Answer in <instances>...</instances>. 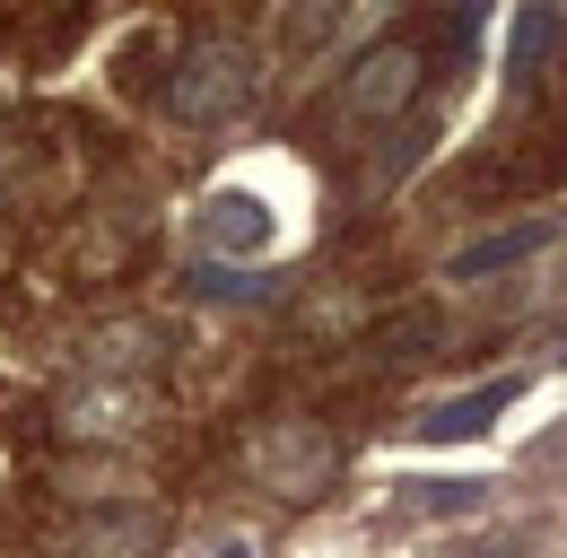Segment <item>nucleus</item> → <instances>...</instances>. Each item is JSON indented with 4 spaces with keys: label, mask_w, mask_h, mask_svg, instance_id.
<instances>
[{
    "label": "nucleus",
    "mask_w": 567,
    "mask_h": 558,
    "mask_svg": "<svg viewBox=\"0 0 567 558\" xmlns=\"http://www.w3.org/2000/svg\"><path fill=\"white\" fill-rule=\"evenodd\" d=\"M148 418H157V393L141 375H87L79 393H62V436L71 445H132Z\"/></svg>",
    "instance_id": "obj_2"
},
{
    "label": "nucleus",
    "mask_w": 567,
    "mask_h": 558,
    "mask_svg": "<svg viewBox=\"0 0 567 558\" xmlns=\"http://www.w3.org/2000/svg\"><path fill=\"white\" fill-rule=\"evenodd\" d=\"M559 366H567V349H559Z\"/></svg>",
    "instance_id": "obj_14"
},
{
    "label": "nucleus",
    "mask_w": 567,
    "mask_h": 558,
    "mask_svg": "<svg viewBox=\"0 0 567 558\" xmlns=\"http://www.w3.org/2000/svg\"><path fill=\"white\" fill-rule=\"evenodd\" d=\"M245 96H254V44H236V35L193 44L184 70H175V87H166V105L184 123H227V114H245Z\"/></svg>",
    "instance_id": "obj_1"
},
{
    "label": "nucleus",
    "mask_w": 567,
    "mask_h": 558,
    "mask_svg": "<svg viewBox=\"0 0 567 558\" xmlns=\"http://www.w3.org/2000/svg\"><path fill=\"white\" fill-rule=\"evenodd\" d=\"M550 245V218H524V227H497V236H481V245H463L454 262H445V279H489V271H515L524 254H542Z\"/></svg>",
    "instance_id": "obj_8"
},
{
    "label": "nucleus",
    "mask_w": 567,
    "mask_h": 558,
    "mask_svg": "<svg viewBox=\"0 0 567 558\" xmlns=\"http://www.w3.org/2000/svg\"><path fill=\"white\" fill-rule=\"evenodd\" d=\"M515 375H489V384H472V393H445V402H427L420 418H411V436L420 445H472L481 427H497V411H515Z\"/></svg>",
    "instance_id": "obj_6"
},
{
    "label": "nucleus",
    "mask_w": 567,
    "mask_h": 558,
    "mask_svg": "<svg viewBox=\"0 0 567 558\" xmlns=\"http://www.w3.org/2000/svg\"><path fill=\"white\" fill-rule=\"evenodd\" d=\"M350 9H358V0H288V9H280V35H271V44H280V62H315V53L341 35V18H350Z\"/></svg>",
    "instance_id": "obj_9"
},
{
    "label": "nucleus",
    "mask_w": 567,
    "mask_h": 558,
    "mask_svg": "<svg viewBox=\"0 0 567 558\" xmlns=\"http://www.w3.org/2000/svg\"><path fill=\"white\" fill-rule=\"evenodd\" d=\"M79 358H87L96 375H148V366H157V332H148V323H96V332L79 341Z\"/></svg>",
    "instance_id": "obj_10"
},
{
    "label": "nucleus",
    "mask_w": 567,
    "mask_h": 558,
    "mask_svg": "<svg viewBox=\"0 0 567 558\" xmlns=\"http://www.w3.org/2000/svg\"><path fill=\"white\" fill-rule=\"evenodd\" d=\"M427 79V53L411 35H384V44H367L358 70L341 79V105H350L358 123H384V114H411V96H420Z\"/></svg>",
    "instance_id": "obj_3"
},
{
    "label": "nucleus",
    "mask_w": 567,
    "mask_h": 558,
    "mask_svg": "<svg viewBox=\"0 0 567 558\" xmlns=\"http://www.w3.org/2000/svg\"><path fill=\"white\" fill-rule=\"evenodd\" d=\"M271 245H280V209L262 202V193L218 184L210 202H202V254L210 262H262Z\"/></svg>",
    "instance_id": "obj_5"
},
{
    "label": "nucleus",
    "mask_w": 567,
    "mask_h": 558,
    "mask_svg": "<svg viewBox=\"0 0 567 558\" xmlns=\"http://www.w3.org/2000/svg\"><path fill=\"white\" fill-rule=\"evenodd\" d=\"M254 472L280 488V497H323V480H332V436L315 418H271L254 436Z\"/></svg>",
    "instance_id": "obj_4"
},
{
    "label": "nucleus",
    "mask_w": 567,
    "mask_h": 558,
    "mask_svg": "<svg viewBox=\"0 0 567 558\" xmlns=\"http://www.w3.org/2000/svg\"><path fill=\"white\" fill-rule=\"evenodd\" d=\"M481 506V480H420L411 515H472Z\"/></svg>",
    "instance_id": "obj_11"
},
{
    "label": "nucleus",
    "mask_w": 567,
    "mask_h": 558,
    "mask_svg": "<svg viewBox=\"0 0 567 558\" xmlns=\"http://www.w3.org/2000/svg\"><path fill=\"white\" fill-rule=\"evenodd\" d=\"M202 558H254V533L227 524V533H210V550H202Z\"/></svg>",
    "instance_id": "obj_12"
},
{
    "label": "nucleus",
    "mask_w": 567,
    "mask_h": 558,
    "mask_svg": "<svg viewBox=\"0 0 567 558\" xmlns=\"http://www.w3.org/2000/svg\"><path fill=\"white\" fill-rule=\"evenodd\" d=\"M393 9H411V0H393Z\"/></svg>",
    "instance_id": "obj_13"
},
{
    "label": "nucleus",
    "mask_w": 567,
    "mask_h": 558,
    "mask_svg": "<svg viewBox=\"0 0 567 558\" xmlns=\"http://www.w3.org/2000/svg\"><path fill=\"white\" fill-rule=\"evenodd\" d=\"M559 53H567V0H524L515 44H506V79H515V87H533Z\"/></svg>",
    "instance_id": "obj_7"
}]
</instances>
